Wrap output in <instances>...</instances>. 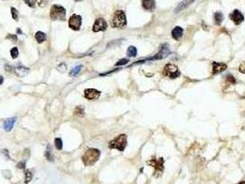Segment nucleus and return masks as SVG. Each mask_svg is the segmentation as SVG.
<instances>
[{
    "mask_svg": "<svg viewBox=\"0 0 245 184\" xmlns=\"http://www.w3.org/2000/svg\"><path fill=\"white\" fill-rule=\"evenodd\" d=\"M183 35H184V29L181 28V27H179V26L175 27V28L171 31V36H172V38H173L175 41L181 40L182 37H183Z\"/></svg>",
    "mask_w": 245,
    "mask_h": 184,
    "instance_id": "nucleus-14",
    "label": "nucleus"
},
{
    "mask_svg": "<svg viewBox=\"0 0 245 184\" xmlns=\"http://www.w3.org/2000/svg\"><path fill=\"white\" fill-rule=\"evenodd\" d=\"M227 69V64L225 63H219V62H213L212 63V74L218 75L222 72H224Z\"/></svg>",
    "mask_w": 245,
    "mask_h": 184,
    "instance_id": "nucleus-12",
    "label": "nucleus"
},
{
    "mask_svg": "<svg viewBox=\"0 0 245 184\" xmlns=\"http://www.w3.org/2000/svg\"><path fill=\"white\" fill-rule=\"evenodd\" d=\"M84 96L89 101H96L101 96V91L95 88H87L84 91Z\"/></svg>",
    "mask_w": 245,
    "mask_h": 184,
    "instance_id": "nucleus-10",
    "label": "nucleus"
},
{
    "mask_svg": "<svg viewBox=\"0 0 245 184\" xmlns=\"http://www.w3.org/2000/svg\"><path fill=\"white\" fill-rule=\"evenodd\" d=\"M74 114L76 116H79V117H83L85 115V110H84L83 106H77L75 111H74Z\"/></svg>",
    "mask_w": 245,
    "mask_h": 184,
    "instance_id": "nucleus-22",
    "label": "nucleus"
},
{
    "mask_svg": "<svg viewBox=\"0 0 245 184\" xmlns=\"http://www.w3.org/2000/svg\"><path fill=\"white\" fill-rule=\"evenodd\" d=\"M32 176H33V174L31 173V170H30V169H26V170H25V183L26 184L29 183V182L31 181Z\"/></svg>",
    "mask_w": 245,
    "mask_h": 184,
    "instance_id": "nucleus-25",
    "label": "nucleus"
},
{
    "mask_svg": "<svg viewBox=\"0 0 245 184\" xmlns=\"http://www.w3.org/2000/svg\"><path fill=\"white\" fill-rule=\"evenodd\" d=\"M223 19H224V17H223V14H222L221 12L218 11V12H216V13L214 14V21H215V23H216L218 26H220V25H221V23H222V21H223Z\"/></svg>",
    "mask_w": 245,
    "mask_h": 184,
    "instance_id": "nucleus-19",
    "label": "nucleus"
},
{
    "mask_svg": "<svg viewBox=\"0 0 245 184\" xmlns=\"http://www.w3.org/2000/svg\"><path fill=\"white\" fill-rule=\"evenodd\" d=\"M17 32H18L19 34H22V31H21V29H17Z\"/></svg>",
    "mask_w": 245,
    "mask_h": 184,
    "instance_id": "nucleus-37",
    "label": "nucleus"
},
{
    "mask_svg": "<svg viewBox=\"0 0 245 184\" xmlns=\"http://www.w3.org/2000/svg\"><path fill=\"white\" fill-rule=\"evenodd\" d=\"M58 69H59L61 72H65V71H66V65H65V64L61 63V64L58 65Z\"/></svg>",
    "mask_w": 245,
    "mask_h": 184,
    "instance_id": "nucleus-33",
    "label": "nucleus"
},
{
    "mask_svg": "<svg viewBox=\"0 0 245 184\" xmlns=\"http://www.w3.org/2000/svg\"><path fill=\"white\" fill-rule=\"evenodd\" d=\"M142 7L147 11H153L156 8V2L154 0H142Z\"/></svg>",
    "mask_w": 245,
    "mask_h": 184,
    "instance_id": "nucleus-16",
    "label": "nucleus"
},
{
    "mask_svg": "<svg viewBox=\"0 0 245 184\" xmlns=\"http://www.w3.org/2000/svg\"><path fill=\"white\" fill-rule=\"evenodd\" d=\"M81 69H82V65H78V66L74 67V68L70 71L69 76H70V77H76V76H78Z\"/></svg>",
    "mask_w": 245,
    "mask_h": 184,
    "instance_id": "nucleus-24",
    "label": "nucleus"
},
{
    "mask_svg": "<svg viewBox=\"0 0 245 184\" xmlns=\"http://www.w3.org/2000/svg\"><path fill=\"white\" fill-rule=\"evenodd\" d=\"M163 75L171 79H175L181 76V72L177 65L173 64H167L163 68Z\"/></svg>",
    "mask_w": 245,
    "mask_h": 184,
    "instance_id": "nucleus-6",
    "label": "nucleus"
},
{
    "mask_svg": "<svg viewBox=\"0 0 245 184\" xmlns=\"http://www.w3.org/2000/svg\"><path fill=\"white\" fill-rule=\"evenodd\" d=\"M195 1H196V0H183V1L176 7L174 12H175L176 14L182 12L184 9H185L186 7H188L190 5H192V4H193L194 2H195Z\"/></svg>",
    "mask_w": 245,
    "mask_h": 184,
    "instance_id": "nucleus-13",
    "label": "nucleus"
},
{
    "mask_svg": "<svg viewBox=\"0 0 245 184\" xmlns=\"http://www.w3.org/2000/svg\"><path fill=\"white\" fill-rule=\"evenodd\" d=\"M17 167H18V168L24 169V168H25V167H26V160H23V161H21L20 163H18Z\"/></svg>",
    "mask_w": 245,
    "mask_h": 184,
    "instance_id": "nucleus-34",
    "label": "nucleus"
},
{
    "mask_svg": "<svg viewBox=\"0 0 245 184\" xmlns=\"http://www.w3.org/2000/svg\"><path fill=\"white\" fill-rule=\"evenodd\" d=\"M239 184H245V182H239Z\"/></svg>",
    "mask_w": 245,
    "mask_h": 184,
    "instance_id": "nucleus-38",
    "label": "nucleus"
},
{
    "mask_svg": "<svg viewBox=\"0 0 245 184\" xmlns=\"http://www.w3.org/2000/svg\"><path fill=\"white\" fill-rule=\"evenodd\" d=\"M126 145H127V136L124 134L116 136L114 139H113L108 143V147L110 149H117L121 152L125 149Z\"/></svg>",
    "mask_w": 245,
    "mask_h": 184,
    "instance_id": "nucleus-2",
    "label": "nucleus"
},
{
    "mask_svg": "<svg viewBox=\"0 0 245 184\" xmlns=\"http://www.w3.org/2000/svg\"><path fill=\"white\" fill-rule=\"evenodd\" d=\"M101 157V151L97 148H89L82 156V161L85 166H93Z\"/></svg>",
    "mask_w": 245,
    "mask_h": 184,
    "instance_id": "nucleus-1",
    "label": "nucleus"
},
{
    "mask_svg": "<svg viewBox=\"0 0 245 184\" xmlns=\"http://www.w3.org/2000/svg\"><path fill=\"white\" fill-rule=\"evenodd\" d=\"M147 165L154 167V176L155 177H161L164 171V158H151L147 162Z\"/></svg>",
    "mask_w": 245,
    "mask_h": 184,
    "instance_id": "nucleus-4",
    "label": "nucleus"
},
{
    "mask_svg": "<svg viewBox=\"0 0 245 184\" xmlns=\"http://www.w3.org/2000/svg\"><path fill=\"white\" fill-rule=\"evenodd\" d=\"M4 83V78L2 76H0V85H2Z\"/></svg>",
    "mask_w": 245,
    "mask_h": 184,
    "instance_id": "nucleus-36",
    "label": "nucleus"
},
{
    "mask_svg": "<svg viewBox=\"0 0 245 184\" xmlns=\"http://www.w3.org/2000/svg\"><path fill=\"white\" fill-rule=\"evenodd\" d=\"M107 29V22L105 21L104 19L99 18L97 19L92 27V31L93 32H99V31H103Z\"/></svg>",
    "mask_w": 245,
    "mask_h": 184,
    "instance_id": "nucleus-11",
    "label": "nucleus"
},
{
    "mask_svg": "<svg viewBox=\"0 0 245 184\" xmlns=\"http://www.w3.org/2000/svg\"><path fill=\"white\" fill-rule=\"evenodd\" d=\"M36 2H37L38 6L41 7H45L48 4V0H36Z\"/></svg>",
    "mask_w": 245,
    "mask_h": 184,
    "instance_id": "nucleus-32",
    "label": "nucleus"
},
{
    "mask_svg": "<svg viewBox=\"0 0 245 184\" xmlns=\"http://www.w3.org/2000/svg\"><path fill=\"white\" fill-rule=\"evenodd\" d=\"M46 38H47L46 34L42 31H37L35 33V39H36L37 42H39V43H41V42L46 41Z\"/></svg>",
    "mask_w": 245,
    "mask_h": 184,
    "instance_id": "nucleus-20",
    "label": "nucleus"
},
{
    "mask_svg": "<svg viewBox=\"0 0 245 184\" xmlns=\"http://www.w3.org/2000/svg\"><path fill=\"white\" fill-rule=\"evenodd\" d=\"M171 54V51L170 49V46L168 43H163L161 48H160V51L155 54L153 55L152 57L150 58H147L148 61H153V60H161L163 58H166L168 55H170Z\"/></svg>",
    "mask_w": 245,
    "mask_h": 184,
    "instance_id": "nucleus-7",
    "label": "nucleus"
},
{
    "mask_svg": "<svg viewBox=\"0 0 245 184\" xmlns=\"http://www.w3.org/2000/svg\"><path fill=\"white\" fill-rule=\"evenodd\" d=\"M240 72L243 73V74H245V62H243L242 64L240 65Z\"/></svg>",
    "mask_w": 245,
    "mask_h": 184,
    "instance_id": "nucleus-35",
    "label": "nucleus"
},
{
    "mask_svg": "<svg viewBox=\"0 0 245 184\" xmlns=\"http://www.w3.org/2000/svg\"><path fill=\"white\" fill-rule=\"evenodd\" d=\"M45 158L49 161H54V158H53V155H52V148H51L50 144H47V148H46V151H45Z\"/></svg>",
    "mask_w": 245,
    "mask_h": 184,
    "instance_id": "nucleus-23",
    "label": "nucleus"
},
{
    "mask_svg": "<svg viewBox=\"0 0 245 184\" xmlns=\"http://www.w3.org/2000/svg\"><path fill=\"white\" fill-rule=\"evenodd\" d=\"M75 1H78V2H79V1H82V0H75Z\"/></svg>",
    "mask_w": 245,
    "mask_h": 184,
    "instance_id": "nucleus-39",
    "label": "nucleus"
},
{
    "mask_svg": "<svg viewBox=\"0 0 245 184\" xmlns=\"http://www.w3.org/2000/svg\"><path fill=\"white\" fill-rule=\"evenodd\" d=\"M225 84H226V87L233 86V85L236 84V79H235V78L232 75L228 74V75H227L225 77Z\"/></svg>",
    "mask_w": 245,
    "mask_h": 184,
    "instance_id": "nucleus-18",
    "label": "nucleus"
},
{
    "mask_svg": "<svg viewBox=\"0 0 245 184\" xmlns=\"http://www.w3.org/2000/svg\"><path fill=\"white\" fill-rule=\"evenodd\" d=\"M17 118L16 117H13V118H8L7 119L5 122H4V124H3V127H4V130L6 132H10L14 126V123L16 122Z\"/></svg>",
    "mask_w": 245,
    "mask_h": 184,
    "instance_id": "nucleus-17",
    "label": "nucleus"
},
{
    "mask_svg": "<svg viewBox=\"0 0 245 184\" xmlns=\"http://www.w3.org/2000/svg\"><path fill=\"white\" fill-rule=\"evenodd\" d=\"M6 39L13 41V42H17V41H18V37H17V35H14V34H8V35L6 37Z\"/></svg>",
    "mask_w": 245,
    "mask_h": 184,
    "instance_id": "nucleus-29",
    "label": "nucleus"
},
{
    "mask_svg": "<svg viewBox=\"0 0 245 184\" xmlns=\"http://www.w3.org/2000/svg\"><path fill=\"white\" fill-rule=\"evenodd\" d=\"M14 72H15V74H16L18 77L23 78V77H25V76H27V75L29 74L30 69L27 68V67H25V66H23V65H19V66H16V67L14 68Z\"/></svg>",
    "mask_w": 245,
    "mask_h": 184,
    "instance_id": "nucleus-15",
    "label": "nucleus"
},
{
    "mask_svg": "<svg viewBox=\"0 0 245 184\" xmlns=\"http://www.w3.org/2000/svg\"><path fill=\"white\" fill-rule=\"evenodd\" d=\"M228 18H229L230 21H232L234 22L235 25H240L242 22H243V21H244V16L239 9H234L228 15Z\"/></svg>",
    "mask_w": 245,
    "mask_h": 184,
    "instance_id": "nucleus-9",
    "label": "nucleus"
},
{
    "mask_svg": "<svg viewBox=\"0 0 245 184\" xmlns=\"http://www.w3.org/2000/svg\"><path fill=\"white\" fill-rule=\"evenodd\" d=\"M10 55L13 59H16L18 56H19V50L17 47H13L11 50H10Z\"/></svg>",
    "mask_w": 245,
    "mask_h": 184,
    "instance_id": "nucleus-26",
    "label": "nucleus"
},
{
    "mask_svg": "<svg viewBox=\"0 0 245 184\" xmlns=\"http://www.w3.org/2000/svg\"><path fill=\"white\" fill-rule=\"evenodd\" d=\"M65 15H66V12H65V8L62 6L59 5H54L51 8V11H50V18L52 21H56V20H59V21H65Z\"/></svg>",
    "mask_w": 245,
    "mask_h": 184,
    "instance_id": "nucleus-5",
    "label": "nucleus"
},
{
    "mask_svg": "<svg viewBox=\"0 0 245 184\" xmlns=\"http://www.w3.org/2000/svg\"><path fill=\"white\" fill-rule=\"evenodd\" d=\"M82 25L81 16L73 14L68 20V26L73 31H79Z\"/></svg>",
    "mask_w": 245,
    "mask_h": 184,
    "instance_id": "nucleus-8",
    "label": "nucleus"
},
{
    "mask_svg": "<svg viewBox=\"0 0 245 184\" xmlns=\"http://www.w3.org/2000/svg\"><path fill=\"white\" fill-rule=\"evenodd\" d=\"M55 145L56 149L61 150L63 148V141H62L61 138H55Z\"/></svg>",
    "mask_w": 245,
    "mask_h": 184,
    "instance_id": "nucleus-27",
    "label": "nucleus"
},
{
    "mask_svg": "<svg viewBox=\"0 0 245 184\" xmlns=\"http://www.w3.org/2000/svg\"><path fill=\"white\" fill-rule=\"evenodd\" d=\"M127 63H129V59H127V58H122V59L119 60V61L115 64V66H119V65H124V64H126Z\"/></svg>",
    "mask_w": 245,
    "mask_h": 184,
    "instance_id": "nucleus-30",
    "label": "nucleus"
},
{
    "mask_svg": "<svg viewBox=\"0 0 245 184\" xmlns=\"http://www.w3.org/2000/svg\"><path fill=\"white\" fill-rule=\"evenodd\" d=\"M126 54L129 57H136L137 54V50L135 46H129L127 51H126Z\"/></svg>",
    "mask_w": 245,
    "mask_h": 184,
    "instance_id": "nucleus-21",
    "label": "nucleus"
},
{
    "mask_svg": "<svg viewBox=\"0 0 245 184\" xmlns=\"http://www.w3.org/2000/svg\"><path fill=\"white\" fill-rule=\"evenodd\" d=\"M24 2L31 7H34L36 4V0H24Z\"/></svg>",
    "mask_w": 245,
    "mask_h": 184,
    "instance_id": "nucleus-31",
    "label": "nucleus"
},
{
    "mask_svg": "<svg viewBox=\"0 0 245 184\" xmlns=\"http://www.w3.org/2000/svg\"><path fill=\"white\" fill-rule=\"evenodd\" d=\"M11 15L13 20H15L16 21H19V11L15 7H11Z\"/></svg>",
    "mask_w": 245,
    "mask_h": 184,
    "instance_id": "nucleus-28",
    "label": "nucleus"
},
{
    "mask_svg": "<svg viewBox=\"0 0 245 184\" xmlns=\"http://www.w3.org/2000/svg\"><path fill=\"white\" fill-rule=\"evenodd\" d=\"M126 16L122 10H116L112 20L113 28H124L126 26Z\"/></svg>",
    "mask_w": 245,
    "mask_h": 184,
    "instance_id": "nucleus-3",
    "label": "nucleus"
}]
</instances>
